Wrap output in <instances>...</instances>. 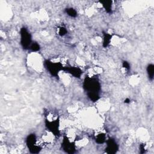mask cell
<instances>
[{"label":"cell","mask_w":154,"mask_h":154,"mask_svg":"<svg viewBox=\"0 0 154 154\" xmlns=\"http://www.w3.org/2000/svg\"><path fill=\"white\" fill-rule=\"evenodd\" d=\"M112 37V35L108 33L105 31H103V42H102V46L103 48H107L109 45L110 44L111 38Z\"/></svg>","instance_id":"obj_9"},{"label":"cell","mask_w":154,"mask_h":154,"mask_svg":"<svg viewBox=\"0 0 154 154\" xmlns=\"http://www.w3.org/2000/svg\"><path fill=\"white\" fill-rule=\"evenodd\" d=\"M67 32V29L64 27V26H61L59 28V29H58V34L60 35V36H64V35H66Z\"/></svg>","instance_id":"obj_15"},{"label":"cell","mask_w":154,"mask_h":154,"mask_svg":"<svg viewBox=\"0 0 154 154\" xmlns=\"http://www.w3.org/2000/svg\"><path fill=\"white\" fill-rule=\"evenodd\" d=\"M44 66L49 73L53 76H58V73L63 70V66L60 62H52L49 60H46L44 61Z\"/></svg>","instance_id":"obj_2"},{"label":"cell","mask_w":154,"mask_h":154,"mask_svg":"<svg viewBox=\"0 0 154 154\" xmlns=\"http://www.w3.org/2000/svg\"><path fill=\"white\" fill-rule=\"evenodd\" d=\"M106 146L105 149V153L108 154H114L119 150V146L116 140L112 138H109L106 141Z\"/></svg>","instance_id":"obj_7"},{"label":"cell","mask_w":154,"mask_h":154,"mask_svg":"<svg viewBox=\"0 0 154 154\" xmlns=\"http://www.w3.org/2000/svg\"><path fill=\"white\" fill-rule=\"evenodd\" d=\"M20 45L23 49H29L32 43V37L30 32L25 27H22L20 30Z\"/></svg>","instance_id":"obj_3"},{"label":"cell","mask_w":154,"mask_h":154,"mask_svg":"<svg viewBox=\"0 0 154 154\" xmlns=\"http://www.w3.org/2000/svg\"><path fill=\"white\" fill-rule=\"evenodd\" d=\"M61 147L66 153L69 154L74 153L76 152L75 143L71 142L67 137H64L61 143Z\"/></svg>","instance_id":"obj_6"},{"label":"cell","mask_w":154,"mask_h":154,"mask_svg":"<svg viewBox=\"0 0 154 154\" xmlns=\"http://www.w3.org/2000/svg\"><path fill=\"white\" fill-rule=\"evenodd\" d=\"M99 2L102 5L103 8L105 9V11L107 13H112V1L109 0H103L100 1Z\"/></svg>","instance_id":"obj_10"},{"label":"cell","mask_w":154,"mask_h":154,"mask_svg":"<svg viewBox=\"0 0 154 154\" xmlns=\"http://www.w3.org/2000/svg\"><path fill=\"white\" fill-rule=\"evenodd\" d=\"M146 70L149 80L152 81L153 79L154 76V65L153 64H148L147 66Z\"/></svg>","instance_id":"obj_11"},{"label":"cell","mask_w":154,"mask_h":154,"mask_svg":"<svg viewBox=\"0 0 154 154\" xmlns=\"http://www.w3.org/2000/svg\"><path fill=\"white\" fill-rule=\"evenodd\" d=\"M63 70L66 72L76 78H80L82 74V70L79 67L76 66L63 67Z\"/></svg>","instance_id":"obj_8"},{"label":"cell","mask_w":154,"mask_h":154,"mask_svg":"<svg viewBox=\"0 0 154 154\" xmlns=\"http://www.w3.org/2000/svg\"><path fill=\"white\" fill-rule=\"evenodd\" d=\"M65 11L68 16L72 17H76L77 16V11L73 8H67L65 9Z\"/></svg>","instance_id":"obj_13"},{"label":"cell","mask_w":154,"mask_h":154,"mask_svg":"<svg viewBox=\"0 0 154 154\" xmlns=\"http://www.w3.org/2000/svg\"><path fill=\"white\" fill-rule=\"evenodd\" d=\"M29 49H30L32 52H37L40 49V45L36 42H32Z\"/></svg>","instance_id":"obj_14"},{"label":"cell","mask_w":154,"mask_h":154,"mask_svg":"<svg viewBox=\"0 0 154 154\" xmlns=\"http://www.w3.org/2000/svg\"><path fill=\"white\" fill-rule=\"evenodd\" d=\"M122 66L123 68L127 69V70H130V64L127 61H123L122 63Z\"/></svg>","instance_id":"obj_16"},{"label":"cell","mask_w":154,"mask_h":154,"mask_svg":"<svg viewBox=\"0 0 154 154\" xmlns=\"http://www.w3.org/2000/svg\"><path fill=\"white\" fill-rule=\"evenodd\" d=\"M124 102L125 103H130V99L129 98H126V99H125Z\"/></svg>","instance_id":"obj_18"},{"label":"cell","mask_w":154,"mask_h":154,"mask_svg":"<svg viewBox=\"0 0 154 154\" xmlns=\"http://www.w3.org/2000/svg\"><path fill=\"white\" fill-rule=\"evenodd\" d=\"M83 88L88 96L92 94H99L101 86L97 78L86 76L83 82Z\"/></svg>","instance_id":"obj_1"},{"label":"cell","mask_w":154,"mask_h":154,"mask_svg":"<svg viewBox=\"0 0 154 154\" xmlns=\"http://www.w3.org/2000/svg\"><path fill=\"white\" fill-rule=\"evenodd\" d=\"M140 150L141 153H144L146 152L145 151V148H144V144H141L140 145Z\"/></svg>","instance_id":"obj_17"},{"label":"cell","mask_w":154,"mask_h":154,"mask_svg":"<svg viewBox=\"0 0 154 154\" xmlns=\"http://www.w3.org/2000/svg\"><path fill=\"white\" fill-rule=\"evenodd\" d=\"M45 126L46 128L54 134V135L56 137H59L60 135V120L59 118H57V119L54 120H48L47 119L45 120Z\"/></svg>","instance_id":"obj_5"},{"label":"cell","mask_w":154,"mask_h":154,"mask_svg":"<svg viewBox=\"0 0 154 154\" xmlns=\"http://www.w3.org/2000/svg\"><path fill=\"white\" fill-rule=\"evenodd\" d=\"M95 141L97 144H103L106 141V136L105 134L100 133L96 135Z\"/></svg>","instance_id":"obj_12"},{"label":"cell","mask_w":154,"mask_h":154,"mask_svg":"<svg viewBox=\"0 0 154 154\" xmlns=\"http://www.w3.org/2000/svg\"><path fill=\"white\" fill-rule=\"evenodd\" d=\"M26 144L29 152L31 153H38L42 149L40 146L37 144V138L34 134H31L27 136Z\"/></svg>","instance_id":"obj_4"}]
</instances>
